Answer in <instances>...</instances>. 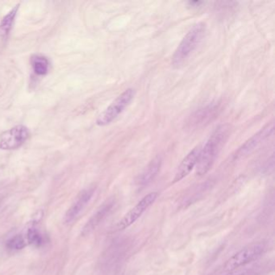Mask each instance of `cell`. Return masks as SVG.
Instances as JSON below:
<instances>
[{
  "label": "cell",
  "instance_id": "1",
  "mask_svg": "<svg viewBox=\"0 0 275 275\" xmlns=\"http://www.w3.org/2000/svg\"><path fill=\"white\" fill-rule=\"evenodd\" d=\"M230 135V126L221 124L215 129L207 141L203 148L201 149L196 164V174L203 176L212 169Z\"/></svg>",
  "mask_w": 275,
  "mask_h": 275
},
{
  "label": "cell",
  "instance_id": "2",
  "mask_svg": "<svg viewBox=\"0 0 275 275\" xmlns=\"http://www.w3.org/2000/svg\"><path fill=\"white\" fill-rule=\"evenodd\" d=\"M205 31L206 25L204 23H198L186 33L173 55V66L179 67L186 62L202 41Z\"/></svg>",
  "mask_w": 275,
  "mask_h": 275
},
{
  "label": "cell",
  "instance_id": "3",
  "mask_svg": "<svg viewBox=\"0 0 275 275\" xmlns=\"http://www.w3.org/2000/svg\"><path fill=\"white\" fill-rule=\"evenodd\" d=\"M135 96V90L128 88L123 91V93L118 96L112 103L110 104L105 111H103L97 120L96 123L99 126H106L114 121L120 114L124 111L126 107L129 105L131 100Z\"/></svg>",
  "mask_w": 275,
  "mask_h": 275
},
{
  "label": "cell",
  "instance_id": "4",
  "mask_svg": "<svg viewBox=\"0 0 275 275\" xmlns=\"http://www.w3.org/2000/svg\"><path fill=\"white\" fill-rule=\"evenodd\" d=\"M265 250V245L262 243H257L245 247L225 262L224 269L226 272H231L240 267L244 266L261 257Z\"/></svg>",
  "mask_w": 275,
  "mask_h": 275
},
{
  "label": "cell",
  "instance_id": "5",
  "mask_svg": "<svg viewBox=\"0 0 275 275\" xmlns=\"http://www.w3.org/2000/svg\"><path fill=\"white\" fill-rule=\"evenodd\" d=\"M221 103L218 102L209 103V105L201 107L194 111L186 122V127L188 130H198L209 125L216 118L218 117L221 111Z\"/></svg>",
  "mask_w": 275,
  "mask_h": 275
},
{
  "label": "cell",
  "instance_id": "6",
  "mask_svg": "<svg viewBox=\"0 0 275 275\" xmlns=\"http://www.w3.org/2000/svg\"><path fill=\"white\" fill-rule=\"evenodd\" d=\"M158 197V192H151L146 194L144 198H142L138 204L134 207L131 210L122 218L121 221L117 224L118 230H124L128 227L133 225L138 219L142 217L143 213L146 212L150 207L154 204Z\"/></svg>",
  "mask_w": 275,
  "mask_h": 275
},
{
  "label": "cell",
  "instance_id": "7",
  "mask_svg": "<svg viewBox=\"0 0 275 275\" xmlns=\"http://www.w3.org/2000/svg\"><path fill=\"white\" fill-rule=\"evenodd\" d=\"M29 131L25 126L18 125L6 131L0 138V149L12 150L21 147L29 138Z\"/></svg>",
  "mask_w": 275,
  "mask_h": 275
},
{
  "label": "cell",
  "instance_id": "8",
  "mask_svg": "<svg viewBox=\"0 0 275 275\" xmlns=\"http://www.w3.org/2000/svg\"><path fill=\"white\" fill-rule=\"evenodd\" d=\"M273 131L274 124L273 122H271L245 142V143H244L236 152L235 158H242L246 156L247 154L253 152L259 145H261L264 141L266 140L267 138H269L273 133Z\"/></svg>",
  "mask_w": 275,
  "mask_h": 275
},
{
  "label": "cell",
  "instance_id": "9",
  "mask_svg": "<svg viewBox=\"0 0 275 275\" xmlns=\"http://www.w3.org/2000/svg\"><path fill=\"white\" fill-rule=\"evenodd\" d=\"M95 192V186H90L88 188L83 190L78 195L77 198L74 201L73 203L70 207L65 215V222L66 224H71L74 222L76 219L81 214L83 209L88 205L91 198L93 197Z\"/></svg>",
  "mask_w": 275,
  "mask_h": 275
},
{
  "label": "cell",
  "instance_id": "10",
  "mask_svg": "<svg viewBox=\"0 0 275 275\" xmlns=\"http://www.w3.org/2000/svg\"><path fill=\"white\" fill-rule=\"evenodd\" d=\"M115 205V200L109 199L103 202L102 206L99 207V209L96 211V213L90 218L89 221H87V224L83 227L82 230V235L87 236L90 233H92L95 229L103 222L107 216L110 214Z\"/></svg>",
  "mask_w": 275,
  "mask_h": 275
},
{
  "label": "cell",
  "instance_id": "11",
  "mask_svg": "<svg viewBox=\"0 0 275 275\" xmlns=\"http://www.w3.org/2000/svg\"><path fill=\"white\" fill-rule=\"evenodd\" d=\"M200 150L199 146H196L185 157L184 159L182 161L177 169L173 183L180 182L192 171L193 169L196 166Z\"/></svg>",
  "mask_w": 275,
  "mask_h": 275
},
{
  "label": "cell",
  "instance_id": "12",
  "mask_svg": "<svg viewBox=\"0 0 275 275\" xmlns=\"http://www.w3.org/2000/svg\"><path fill=\"white\" fill-rule=\"evenodd\" d=\"M162 166V159L159 157L153 159L150 164L146 166L143 172L139 175L136 179V184L139 186H146L156 178L158 173L160 171Z\"/></svg>",
  "mask_w": 275,
  "mask_h": 275
},
{
  "label": "cell",
  "instance_id": "13",
  "mask_svg": "<svg viewBox=\"0 0 275 275\" xmlns=\"http://www.w3.org/2000/svg\"><path fill=\"white\" fill-rule=\"evenodd\" d=\"M18 9L19 5L13 8L0 22V37L1 38H6L9 36V33L13 28V24H14Z\"/></svg>",
  "mask_w": 275,
  "mask_h": 275
},
{
  "label": "cell",
  "instance_id": "14",
  "mask_svg": "<svg viewBox=\"0 0 275 275\" xmlns=\"http://www.w3.org/2000/svg\"><path fill=\"white\" fill-rule=\"evenodd\" d=\"M33 69L36 75L43 76L48 73L49 69V62L46 57L42 56H34L32 59Z\"/></svg>",
  "mask_w": 275,
  "mask_h": 275
},
{
  "label": "cell",
  "instance_id": "15",
  "mask_svg": "<svg viewBox=\"0 0 275 275\" xmlns=\"http://www.w3.org/2000/svg\"><path fill=\"white\" fill-rule=\"evenodd\" d=\"M26 246L25 238L22 235H16L11 237L6 243L7 249L12 251H19Z\"/></svg>",
  "mask_w": 275,
  "mask_h": 275
},
{
  "label": "cell",
  "instance_id": "16",
  "mask_svg": "<svg viewBox=\"0 0 275 275\" xmlns=\"http://www.w3.org/2000/svg\"><path fill=\"white\" fill-rule=\"evenodd\" d=\"M28 241L30 244H32V245L38 246V245H41L43 239L41 235L40 234V233H39L37 229H31L28 232Z\"/></svg>",
  "mask_w": 275,
  "mask_h": 275
}]
</instances>
